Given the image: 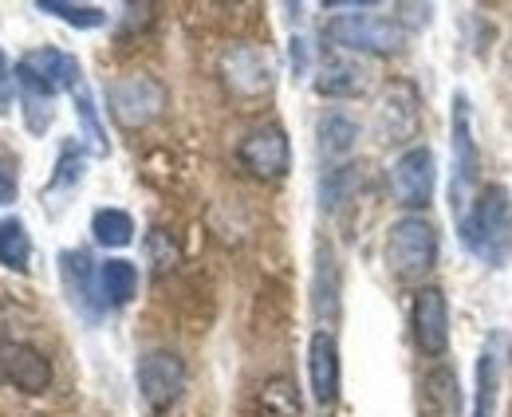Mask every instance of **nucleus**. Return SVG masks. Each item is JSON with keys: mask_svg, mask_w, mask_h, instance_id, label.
<instances>
[{"mask_svg": "<svg viewBox=\"0 0 512 417\" xmlns=\"http://www.w3.org/2000/svg\"><path fill=\"white\" fill-rule=\"evenodd\" d=\"M91 237L103 248H127L134 240V217L123 213V209H99L91 217Z\"/></svg>", "mask_w": 512, "mask_h": 417, "instance_id": "nucleus-23", "label": "nucleus"}, {"mask_svg": "<svg viewBox=\"0 0 512 417\" xmlns=\"http://www.w3.org/2000/svg\"><path fill=\"white\" fill-rule=\"evenodd\" d=\"M60 264H64V284L71 299H79L83 307H99V292H95L99 268H91V256L87 252H64Z\"/></svg>", "mask_w": 512, "mask_h": 417, "instance_id": "nucleus-19", "label": "nucleus"}, {"mask_svg": "<svg viewBox=\"0 0 512 417\" xmlns=\"http://www.w3.org/2000/svg\"><path fill=\"white\" fill-rule=\"evenodd\" d=\"M410 327H414V343L422 347V355L442 358L449 351V303L442 288H418V296L410 303Z\"/></svg>", "mask_w": 512, "mask_h": 417, "instance_id": "nucleus-11", "label": "nucleus"}, {"mask_svg": "<svg viewBox=\"0 0 512 417\" xmlns=\"http://www.w3.org/2000/svg\"><path fill=\"white\" fill-rule=\"evenodd\" d=\"M308 67H312V56H308V40H292V71L296 75H308Z\"/></svg>", "mask_w": 512, "mask_h": 417, "instance_id": "nucleus-31", "label": "nucleus"}, {"mask_svg": "<svg viewBox=\"0 0 512 417\" xmlns=\"http://www.w3.org/2000/svg\"><path fill=\"white\" fill-rule=\"evenodd\" d=\"M16 162H8V158H0V205H8V201H16Z\"/></svg>", "mask_w": 512, "mask_h": 417, "instance_id": "nucleus-29", "label": "nucleus"}, {"mask_svg": "<svg viewBox=\"0 0 512 417\" xmlns=\"http://www.w3.org/2000/svg\"><path fill=\"white\" fill-rule=\"evenodd\" d=\"M339 307V268L331 260V252L320 248V268H316V311L323 315H335Z\"/></svg>", "mask_w": 512, "mask_h": 417, "instance_id": "nucleus-26", "label": "nucleus"}, {"mask_svg": "<svg viewBox=\"0 0 512 417\" xmlns=\"http://www.w3.org/2000/svg\"><path fill=\"white\" fill-rule=\"evenodd\" d=\"M170 103V91L162 87V79L146 75V71H130L123 79H115L107 87V107H111V119L127 130H142L154 119H162Z\"/></svg>", "mask_w": 512, "mask_h": 417, "instance_id": "nucleus-4", "label": "nucleus"}, {"mask_svg": "<svg viewBox=\"0 0 512 417\" xmlns=\"http://www.w3.org/2000/svg\"><path fill=\"white\" fill-rule=\"evenodd\" d=\"M457 237H461V244H465L477 260L501 268L512 256V193L509 189H505V185H485V189L469 201V209L461 213Z\"/></svg>", "mask_w": 512, "mask_h": 417, "instance_id": "nucleus-1", "label": "nucleus"}, {"mask_svg": "<svg viewBox=\"0 0 512 417\" xmlns=\"http://www.w3.org/2000/svg\"><path fill=\"white\" fill-rule=\"evenodd\" d=\"M418 122H422L418 91L410 83H390L379 95V107H375V134H379V142H406V138H414Z\"/></svg>", "mask_w": 512, "mask_h": 417, "instance_id": "nucleus-12", "label": "nucleus"}, {"mask_svg": "<svg viewBox=\"0 0 512 417\" xmlns=\"http://www.w3.org/2000/svg\"><path fill=\"white\" fill-rule=\"evenodd\" d=\"M316 91L323 99H359L367 91V67L351 56H327L316 71Z\"/></svg>", "mask_w": 512, "mask_h": 417, "instance_id": "nucleus-16", "label": "nucleus"}, {"mask_svg": "<svg viewBox=\"0 0 512 417\" xmlns=\"http://www.w3.org/2000/svg\"><path fill=\"white\" fill-rule=\"evenodd\" d=\"M308 378H312V398L320 406H331L339 398V343L323 327L308 343Z\"/></svg>", "mask_w": 512, "mask_h": 417, "instance_id": "nucleus-14", "label": "nucleus"}, {"mask_svg": "<svg viewBox=\"0 0 512 417\" xmlns=\"http://www.w3.org/2000/svg\"><path fill=\"white\" fill-rule=\"evenodd\" d=\"M323 36L343 52H367V56H394L406 44V28L398 24V16H379V12L331 16Z\"/></svg>", "mask_w": 512, "mask_h": 417, "instance_id": "nucleus-3", "label": "nucleus"}, {"mask_svg": "<svg viewBox=\"0 0 512 417\" xmlns=\"http://www.w3.org/2000/svg\"><path fill=\"white\" fill-rule=\"evenodd\" d=\"M186 390V362L174 351H150L138 358V394L150 410H170Z\"/></svg>", "mask_w": 512, "mask_h": 417, "instance_id": "nucleus-10", "label": "nucleus"}, {"mask_svg": "<svg viewBox=\"0 0 512 417\" xmlns=\"http://www.w3.org/2000/svg\"><path fill=\"white\" fill-rule=\"evenodd\" d=\"M501 366H505V339L489 335L477 355V394H473V417H497L501 406Z\"/></svg>", "mask_w": 512, "mask_h": 417, "instance_id": "nucleus-15", "label": "nucleus"}, {"mask_svg": "<svg viewBox=\"0 0 512 417\" xmlns=\"http://www.w3.org/2000/svg\"><path fill=\"white\" fill-rule=\"evenodd\" d=\"M12 83H16V67L0 52V115L12 107Z\"/></svg>", "mask_w": 512, "mask_h": 417, "instance_id": "nucleus-28", "label": "nucleus"}, {"mask_svg": "<svg viewBox=\"0 0 512 417\" xmlns=\"http://www.w3.org/2000/svg\"><path fill=\"white\" fill-rule=\"evenodd\" d=\"M434 185H438V158L430 146H410L394 158L390 166V193L402 209L418 213L434 201Z\"/></svg>", "mask_w": 512, "mask_h": 417, "instance_id": "nucleus-7", "label": "nucleus"}, {"mask_svg": "<svg viewBox=\"0 0 512 417\" xmlns=\"http://www.w3.org/2000/svg\"><path fill=\"white\" fill-rule=\"evenodd\" d=\"M438 225L410 213L386 229V264L398 280H422L438 264Z\"/></svg>", "mask_w": 512, "mask_h": 417, "instance_id": "nucleus-2", "label": "nucleus"}, {"mask_svg": "<svg viewBox=\"0 0 512 417\" xmlns=\"http://www.w3.org/2000/svg\"><path fill=\"white\" fill-rule=\"evenodd\" d=\"M79 174H83V170H79V158H75V150H64V158H60V174L52 178L48 193H56V189H64V185L71 189V185L79 181Z\"/></svg>", "mask_w": 512, "mask_h": 417, "instance_id": "nucleus-27", "label": "nucleus"}, {"mask_svg": "<svg viewBox=\"0 0 512 417\" xmlns=\"http://www.w3.org/2000/svg\"><path fill=\"white\" fill-rule=\"evenodd\" d=\"M477 174H481V154H477V138H473V107H469V95L457 91L453 95V181H449L457 221L473 201Z\"/></svg>", "mask_w": 512, "mask_h": 417, "instance_id": "nucleus-6", "label": "nucleus"}, {"mask_svg": "<svg viewBox=\"0 0 512 417\" xmlns=\"http://www.w3.org/2000/svg\"><path fill=\"white\" fill-rule=\"evenodd\" d=\"M28 260H32V237H28L24 221H16V217L0 221V264L8 272H28Z\"/></svg>", "mask_w": 512, "mask_h": 417, "instance_id": "nucleus-22", "label": "nucleus"}, {"mask_svg": "<svg viewBox=\"0 0 512 417\" xmlns=\"http://www.w3.org/2000/svg\"><path fill=\"white\" fill-rule=\"evenodd\" d=\"M316 138H320V154L327 162H339L347 158L355 146H359V122L351 119L347 111H327L316 126Z\"/></svg>", "mask_w": 512, "mask_h": 417, "instance_id": "nucleus-18", "label": "nucleus"}, {"mask_svg": "<svg viewBox=\"0 0 512 417\" xmlns=\"http://www.w3.org/2000/svg\"><path fill=\"white\" fill-rule=\"evenodd\" d=\"M71 99H75V115H79V122H83V138H87L91 154H107V134H103V126H99L95 99H91V91H87V83H83V79L71 87Z\"/></svg>", "mask_w": 512, "mask_h": 417, "instance_id": "nucleus-25", "label": "nucleus"}, {"mask_svg": "<svg viewBox=\"0 0 512 417\" xmlns=\"http://www.w3.org/2000/svg\"><path fill=\"white\" fill-rule=\"evenodd\" d=\"M237 162L245 166V174H253L256 181H280L292 170V142L284 134V126L268 122L256 126L241 138L237 146Z\"/></svg>", "mask_w": 512, "mask_h": 417, "instance_id": "nucleus-8", "label": "nucleus"}, {"mask_svg": "<svg viewBox=\"0 0 512 417\" xmlns=\"http://www.w3.org/2000/svg\"><path fill=\"white\" fill-rule=\"evenodd\" d=\"M359 166H331L320 178V205L327 213H339L359 193Z\"/></svg>", "mask_w": 512, "mask_h": 417, "instance_id": "nucleus-21", "label": "nucleus"}, {"mask_svg": "<svg viewBox=\"0 0 512 417\" xmlns=\"http://www.w3.org/2000/svg\"><path fill=\"white\" fill-rule=\"evenodd\" d=\"M150 248H154L158 268H170V264L178 260V248H166V233H154V237H150Z\"/></svg>", "mask_w": 512, "mask_h": 417, "instance_id": "nucleus-30", "label": "nucleus"}, {"mask_svg": "<svg viewBox=\"0 0 512 417\" xmlns=\"http://www.w3.org/2000/svg\"><path fill=\"white\" fill-rule=\"evenodd\" d=\"M79 63L60 48H36L16 63V87L24 99H56L60 91H71L79 83Z\"/></svg>", "mask_w": 512, "mask_h": 417, "instance_id": "nucleus-5", "label": "nucleus"}, {"mask_svg": "<svg viewBox=\"0 0 512 417\" xmlns=\"http://www.w3.org/2000/svg\"><path fill=\"white\" fill-rule=\"evenodd\" d=\"M221 83L241 99H264L276 87V63L256 44H233L221 56Z\"/></svg>", "mask_w": 512, "mask_h": 417, "instance_id": "nucleus-9", "label": "nucleus"}, {"mask_svg": "<svg viewBox=\"0 0 512 417\" xmlns=\"http://www.w3.org/2000/svg\"><path fill=\"white\" fill-rule=\"evenodd\" d=\"M99 307H127L138 292V268L130 260H103L95 276Z\"/></svg>", "mask_w": 512, "mask_h": 417, "instance_id": "nucleus-17", "label": "nucleus"}, {"mask_svg": "<svg viewBox=\"0 0 512 417\" xmlns=\"http://www.w3.org/2000/svg\"><path fill=\"white\" fill-rule=\"evenodd\" d=\"M0 382L20 394H48L52 386V362L32 343H0Z\"/></svg>", "mask_w": 512, "mask_h": 417, "instance_id": "nucleus-13", "label": "nucleus"}, {"mask_svg": "<svg viewBox=\"0 0 512 417\" xmlns=\"http://www.w3.org/2000/svg\"><path fill=\"white\" fill-rule=\"evenodd\" d=\"M256 406H260V417H300V390L292 378H268L256 394Z\"/></svg>", "mask_w": 512, "mask_h": 417, "instance_id": "nucleus-20", "label": "nucleus"}, {"mask_svg": "<svg viewBox=\"0 0 512 417\" xmlns=\"http://www.w3.org/2000/svg\"><path fill=\"white\" fill-rule=\"evenodd\" d=\"M40 12H48V16H56V20H64L71 28H103L107 24V12L99 8V4H71V0H40L36 4Z\"/></svg>", "mask_w": 512, "mask_h": 417, "instance_id": "nucleus-24", "label": "nucleus"}]
</instances>
